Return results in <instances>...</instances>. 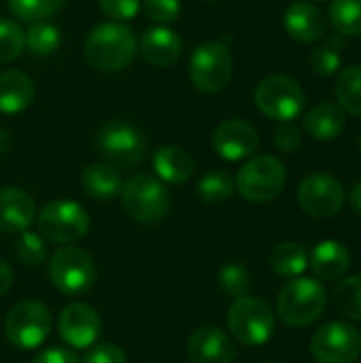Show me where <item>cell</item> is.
Segmentation results:
<instances>
[{
  "instance_id": "1",
  "label": "cell",
  "mask_w": 361,
  "mask_h": 363,
  "mask_svg": "<svg viewBox=\"0 0 361 363\" xmlns=\"http://www.w3.org/2000/svg\"><path fill=\"white\" fill-rule=\"evenodd\" d=\"M138 51V40L130 26L121 21H102L85 38L83 53L91 68L100 72H119L128 68Z\"/></svg>"
},
{
  "instance_id": "2",
  "label": "cell",
  "mask_w": 361,
  "mask_h": 363,
  "mask_svg": "<svg viewBox=\"0 0 361 363\" xmlns=\"http://www.w3.org/2000/svg\"><path fill=\"white\" fill-rule=\"evenodd\" d=\"M121 206L126 215L140 225H155L164 221L172 208L170 191L155 174H134L121 185Z\"/></svg>"
},
{
  "instance_id": "3",
  "label": "cell",
  "mask_w": 361,
  "mask_h": 363,
  "mask_svg": "<svg viewBox=\"0 0 361 363\" xmlns=\"http://www.w3.org/2000/svg\"><path fill=\"white\" fill-rule=\"evenodd\" d=\"M328 306V294L315 279H291L277 298V315L289 328H309Z\"/></svg>"
},
{
  "instance_id": "4",
  "label": "cell",
  "mask_w": 361,
  "mask_h": 363,
  "mask_svg": "<svg viewBox=\"0 0 361 363\" xmlns=\"http://www.w3.org/2000/svg\"><path fill=\"white\" fill-rule=\"evenodd\" d=\"M47 274L51 285L60 294L74 298L87 294L94 287L98 270L87 251L72 245H64L51 255L47 264Z\"/></svg>"
},
{
  "instance_id": "5",
  "label": "cell",
  "mask_w": 361,
  "mask_h": 363,
  "mask_svg": "<svg viewBox=\"0 0 361 363\" xmlns=\"http://www.w3.org/2000/svg\"><path fill=\"white\" fill-rule=\"evenodd\" d=\"M287 181V170L283 162L274 155H255L236 174L234 187L238 194L253 204H266L274 200Z\"/></svg>"
},
{
  "instance_id": "6",
  "label": "cell",
  "mask_w": 361,
  "mask_h": 363,
  "mask_svg": "<svg viewBox=\"0 0 361 363\" xmlns=\"http://www.w3.org/2000/svg\"><path fill=\"white\" fill-rule=\"evenodd\" d=\"M234 70V60L230 49L219 40L200 43L187 62V77L191 85L202 94H217L221 91Z\"/></svg>"
},
{
  "instance_id": "7",
  "label": "cell",
  "mask_w": 361,
  "mask_h": 363,
  "mask_svg": "<svg viewBox=\"0 0 361 363\" xmlns=\"http://www.w3.org/2000/svg\"><path fill=\"white\" fill-rule=\"evenodd\" d=\"M274 311L262 298H238L228 311V330L245 347H260L268 342L274 334Z\"/></svg>"
},
{
  "instance_id": "8",
  "label": "cell",
  "mask_w": 361,
  "mask_h": 363,
  "mask_svg": "<svg viewBox=\"0 0 361 363\" xmlns=\"http://www.w3.org/2000/svg\"><path fill=\"white\" fill-rule=\"evenodd\" d=\"M96 149L102 162L115 168H134L145 160L147 140L138 128L123 119L106 121L96 136Z\"/></svg>"
},
{
  "instance_id": "9",
  "label": "cell",
  "mask_w": 361,
  "mask_h": 363,
  "mask_svg": "<svg viewBox=\"0 0 361 363\" xmlns=\"http://www.w3.org/2000/svg\"><path fill=\"white\" fill-rule=\"evenodd\" d=\"M38 234L53 245H72L89 230L87 211L74 200H55L40 208L36 217Z\"/></svg>"
},
{
  "instance_id": "10",
  "label": "cell",
  "mask_w": 361,
  "mask_h": 363,
  "mask_svg": "<svg viewBox=\"0 0 361 363\" xmlns=\"http://www.w3.org/2000/svg\"><path fill=\"white\" fill-rule=\"evenodd\" d=\"M255 104L270 119L291 121L302 113L306 94L296 79L285 74H268L255 87Z\"/></svg>"
},
{
  "instance_id": "11",
  "label": "cell",
  "mask_w": 361,
  "mask_h": 363,
  "mask_svg": "<svg viewBox=\"0 0 361 363\" xmlns=\"http://www.w3.org/2000/svg\"><path fill=\"white\" fill-rule=\"evenodd\" d=\"M51 325L53 319L49 308L43 302L26 300L9 311L4 321V334L13 347L21 351H32L47 340Z\"/></svg>"
},
{
  "instance_id": "12",
  "label": "cell",
  "mask_w": 361,
  "mask_h": 363,
  "mask_svg": "<svg viewBox=\"0 0 361 363\" xmlns=\"http://www.w3.org/2000/svg\"><path fill=\"white\" fill-rule=\"evenodd\" d=\"M360 353V330L343 321L321 325L311 340V355L317 363H353Z\"/></svg>"
},
{
  "instance_id": "13",
  "label": "cell",
  "mask_w": 361,
  "mask_h": 363,
  "mask_svg": "<svg viewBox=\"0 0 361 363\" xmlns=\"http://www.w3.org/2000/svg\"><path fill=\"white\" fill-rule=\"evenodd\" d=\"M345 187L338 179L328 172L309 174L298 187L300 208L317 219H330L345 206Z\"/></svg>"
},
{
  "instance_id": "14",
  "label": "cell",
  "mask_w": 361,
  "mask_h": 363,
  "mask_svg": "<svg viewBox=\"0 0 361 363\" xmlns=\"http://www.w3.org/2000/svg\"><path fill=\"white\" fill-rule=\"evenodd\" d=\"M100 332L102 319L98 311L85 302H72L60 313L57 334L72 349H89L100 338Z\"/></svg>"
},
{
  "instance_id": "15",
  "label": "cell",
  "mask_w": 361,
  "mask_h": 363,
  "mask_svg": "<svg viewBox=\"0 0 361 363\" xmlns=\"http://www.w3.org/2000/svg\"><path fill=\"white\" fill-rule=\"evenodd\" d=\"M260 134L245 119H226L213 132V149L228 162H240L257 151Z\"/></svg>"
},
{
  "instance_id": "16",
  "label": "cell",
  "mask_w": 361,
  "mask_h": 363,
  "mask_svg": "<svg viewBox=\"0 0 361 363\" xmlns=\"http://www.w3.org/2000/svg\"><path fill=\"white\" fill-rule=\"evenodd\" d=\"M187 357L191 363H232L236 347L223 330L204 325L187 338Z\"/></svg>"
},
{
  "instance_id": "17",
  "label": "cell",
  "mask_w": 361,
  "mask_h": 363,
  "mask_svg": "<svg viewBox=\"0 0 361 363\" xmlns=\"http://www.w3.org/2000/svg\"><path fill=\"white\" fill-rule=\"evenodd\" d=\"M183 51V38L179 32H174L168 26H153L143 32L138 40V53L140 57L157 68H166L174 64L181 57Z\"/></svg>"
},
{
  "instance_id": "18",
  "label": "cell",
  "mask_w": 361,
  "mask_h": 363,
  "mask_svg": "<svg viewBox=\"0 0 361 363\" xmlns=\"http://www.w3.org/2000/svg\"><path fill=\"white\" fill-rule=\"evenodd\" d=\"M36 219V204L32 196L19 187L0 189V232L21 234L30 230Z\"/></svg>"
},
{
  "instance_id": "19",
  "label": "cell",
  "mask_w": 361,
  "mask_h": 363,
  "mask_svg": "<svg viewBox=\"0 0 361 363\" xmlns=\"http://www.w3.org/2000/svg\"><path fill=\"white\" fill-rule=\"evenodd\" d=\"M285 32L298 43H315L326 36V15L313 2H294L283 15Z\"/></svg>"
},
{
  "instance_id": "20",
  "label": "cell",
  "mask_w": 361,
  "mask_h": 363,
  "mask_svg": "<svg viewBox=\"0 0 361 363\" xmlns=\"http://www.w3.org/2000/svg\"><path fill=\"white\" fill-rule=\"evenodd\" d=\"M196 162L191 153L179 145H164L153 153V170L162 183L183 185L191 179Z\"/></svg>"
},
{
  "instance_id": "21",
  "label": "cell",
  "mask_w": 361,
  "mask_h": 363,
  "mask_svg": "<svg viewBox=\"0 0 361 363\" xmlns=\"http://www.w3.org/2000/svg\"><path fill=\"white\" fill-rule=\"evenodd\" d=\"M36 96L34 81L21 70L0 72V113L15 115L26 111Z\"/></svg>"
},
{
  "instance_id": "22",
  "label": "cell",
  "mask_w": 361,
  "mask_h": 363,
  "mask_svg": "<svg viewBox=\"0 0 361 363\" xmlns=\"http://www.w3.org/2000/svg\"><path fill=\"white\" fill-rule=\"evenodd\" d=\"M351 264V255L349 249L338 242V240H323L319 242L311 257H309V266L313 268V272L317 274V279L321 281H338L347 274Z\"/></svg>"
},
{
  "instance_id": "23",
  "label": "cell",
  "mask_w": 361,
  "mask_h": 363,
  "mask_svg": "<svg viewBox=\"0 0 361 363\" xmlns=\"http://www.w3.org/2000/svg\"><path fill=\"white\" fill-rule=\"evenodd\" d=\"M302 125L306 134L313 136L315 140H334L343 134L347 125V117L338 104L321 102L304 115Z\"/></svg>"
},
{
  "instance_id": "24",
  "label": "cell",
  "mask_w": 361,
  "mask_h": 363,
  "mask_svg": "<svg viewBox=\"0 0 361 363\" xmlns=\"http://www.w3.org/2000/svg\"><path fill=\"white\" fill-rule=\"evenodd\" d=\"M121 185H123V179H121L119 168L106 162L89 164L81 172V187L94 200H113L115 196H119Z\"/></svg>"
},
{
  "instance_id": "25",
  "label": "cell",
  "mask_w": 361,
  "mask_h": 363,
  "mask_svg": "<svg viewBox=\"0 0 361 363\" xmlns=\"http://www.w3.org/2000/svg\"><path fill=\"white\" fill-rule=\"evenodd\" d=\"M270 268L285 279H296L309 268V253L300 242H279L270 255Z\"/></svg>"
},
{
  "instance_id": "26",
  "label": "cell",
  "mask_w": 361,
  "mask_h": 363,
  "mask_svg": "<svg viewBox=\"0 0 361 363\" xmlns=\"http://www.w3.org/2000/svg\"><path fill=\"white\" fill-rule=\"evenodd\" d=\"M336 100L343 111L361 117V64L349 66L338 74Z\"/></svg>"
},
{
  "instance_id": "27",
  "label": "cell",
  "mask_w": 361,
  "mask_h": 363,
  "mask_svg": "<svg viewBox=\"0 0 361 363\" xmlns=\"http://www.w3.org/2000/svg\"><path fill=\"white\" fill-rule=\"evenodd\" d=\"M62 45V34H60V28L55 23H49V21H34L28 32H26V47L30 53L38 55V57H45V55H51L60 49Z\"/></svg>"
},
{
  "instance_id": "28",
  "label": "cell",
  "mask_w": 361,
  "mask_h": 363,
  "mask_svg": "<svg viewBox=\"0 0 361 363\" xmlns=\"http://www.w3.org/2000/svg\"><path fill=\"white\" fill-rule=\"evenodd\" d=\"M328 15L336 32L345 36H361V0H334Z\"/></svg>"
},
{
  "instance_id": "29",
  "label": "cell",
  "mask_w": 361,
  "mask_h": 363,
  "mask_svg": "<svg viewBox=\"0 0 361 363\" xmlns=\"http://www.w3.org/2000/svg\"><path fill=\"white\" fill-rule=\"evenodd\" d=\"M234 179L223 172V170H213L206 172L200 181H198V196L202 202L206 204H221L228 202L234 194Z\"/></svg>"
},
{
  "instance_id": "30",
  "label": "cell",
  "mask_w": 361,
  "mask_h": 363,
  "mask_svg": "<svg viewBox=\"0 0 361 363\" xmlns=\"http://www.w3.org/2000/svg\"><path fill=\"white\" fill-rule=\"evenodd\" d=\"M334 306L343 317L361 321V274L349 277L336 285Z\"/></svg>"
},
{
  "instance_id": "31",
  "label": "cell",
  "mask_w": 361,
  "mask_h": 363,
  "mask_svg": "<svg viewBox=\"0 0 361 363\" xmlns=\"http://www.w3.org/2000/svg\"><path fill=\"white\" fill-rule=\"evenodd\" d=\"M9 11L21 21H43L66 4V0H6Z\"/></svg>"
},
{
  "instance_id": "32",
  "label": "cell",
  "mask_w": 361,
  "mask_h": 363,
  "mask_svg": "<svg viewBox=\"0 0 361 363\" xmlns=\"http://www.w3.org/2000/svg\"><path fill=\"white\" fill-rule=\"evenodd\" d=\"M219 289L228 298H234V300L249 296V289H251V274H249V270L243 264H238V262L226 264L219 270Z\"/></svg>"
},
{
  "instance_id": "33",
  "label": "cell",
  "mask_w": 361,
  "mask_h": 363,
  "mask_svg": "<svg viewBox=\"0 0 361 363\" xmlns=\"http://www.w3.org/2000/svg\"><path fill=\"white\" fill-rule=\"evenodd\" d=\"M26 49V32L13 19L0 17V64L17 60Z\"/></svg>"
},
{
  "instance_id": "34",
  "label": "cell",
  "mask_w": 361,
  "mask_h": 363,
  "mask_svg": "<svg viewBox=\"0 0 361 363\" xmlns=\"http://www.w3.org/2000/svg\"><path fill=\"white\" fill-rule=\"evenodd\" d=\"M15 255L17 259L28 266V268H34V266H40L45 259H47V245H45V238L36 232H21L17 242H15Z\"/></svg>"
},
{
  "instance_id": "35",
  "label": "cell",
  "mask_w": 361,
  "mask_h": 363,
  "mask_svg": "<svg viewBox=\"0 0 361 363\" xmlns=\"http://www.w3.org/2000/svg\"><path fill=\"white\" fill-rule=\"evenodd\" d=\"M143 9L155 26H170L181 15V0H145Z\"/></svg>"
},
{
  "instance_id": "36",
  "label": "cell",
  "mask_w": 361,
  "mask_h": 363,
  "mask_svg": "<svg viewBox=\"0 0 361 363\" xmlns=\"http://www.w3.org/2000/svg\"><path fill=\"white\" fill-rule=\"evenodd\" d=\"M340 66H343V57L332 47H317L311 53V68L319 77H332L334 72L340 70Z\"/></svg>"
},
{
  "instance_id": "37",
  "label": "cell",
  "mask_w": 361,
  "mask_h": 363,
  "mask_svg": "<svg viewBox=\"0 0 361 363\" xmlns=\"http://www.w3.org/2000/svg\"><path fill=\"white\" fill-rule=\"evenodd\" d=\"M143 0H98V9L113 21H130L138 15Z\"/></svg>"
},
{
  "instance_id": "38",
  "label": "cell",
  "mask_w": 361,
  "mask_h": 363,
  "mask_svg": "<svg viewBox=\"0 0 361 363\" xmlns=\"http://www.w3.org/2000/svg\"><path fill=\"white\" fill-rule=\"evenodd\" d=\"M274 145L281 153H296L302 147V132L291 121H281L274 132Z\"/></svg>"
},
{
  "instance_id": "39",
  "label": "cell",
  "mask_w": 361,
  "mask_h": 363,
  "mask_svg": "<svg viewBox=\"0 0 361 363\" xmlns=\"http://www.w3.org/2000/svg\"><path fill=\"white\" fill-rule=\"evenodd\" d=\"M81 363H126V353L113 342L91 345Z\"/></svg>"
},
{
  "instance_id": "40",
  "label": "cell",
  "mask_w": 361,
  "mask_h": 363,
  "mask_svg": "<svg viewBox=\"0 0 361 363\" xmlns=\"http://www.w3.org/2000/svg\"><path fill=\"white\" fill-rule=\"evenodd\" d=\"M30 363H81L79 357L64 349V347H51V349H43L40 353H36V357Z\"/></svg>"
},
{
  "instance_id": "41",
  "label": "cell",
  "mask_w": 361,
  "mask_h": 363,
  "mask_svg": "<svg viewBox=\"0 0 361 363\" xmlns=\"http://www.w3.org/2000/svg\"><path fill=\"white\" fill-rule=\"evenodd\" d=\"M13 285V270L6 262L0 259V296H4Z\"/></svg>"
},
{
  "instance_id": "42",
  "label": "cell",
  "mask_w": 361,
  "mask_h": 363,
  "mask_svg": "<svg viewBox=\"0 0 361 363\" xmlns=\"http://www.w3.org/2000/svg\"><path fill=\"white\" fill-rule=\"evenodd\" d=\"M349 204H351V208H353L355 213H360L361 215V181L360 183H355V185L351 187V194H349Z\"/></svg>"
},
{
  "instance_id": "43",
  "label": "cell",
  "mask_w": 361,
  "mask_h": 363,
  "mask_svg": "<svg viewBox=\"0 0 361 363\" xmlns=\"http://www.w3.org/2000/svg\"><path fill=\"white\" fill-rule=\"evenodd\" d=\"M9 145H11V136H9L6 130L0 128V155H4L9 151Z\"/></svg>"
},
{
  "instance_id": "44",
  "label": "cell",
  "mask_w": 361,
  "mask_h": 363,
  "mask_svg": "<svg viewBox=\"0 0 361 363\" xmlns=\"http://www.w3.org/2000/svg\"><path fill=\"white\" fill-rule=\"evenodd\" d=\"M360 153H361V136H360Z\"/></svg>"
},
{
  "instance_id": "45",
  "label": "cell",
  "mask_w": 361,
  "mask_h": 363,
  "mask_svg": "<svg viewBox=\"0 0 361 363\" xmlns=\"http://www.w3.org/2000/svg\"><path fill=\"white\" fill-rule=\"evenodd\" d=\"M209 2H219V0H209Z\"/></svg>"
},
{
  "instance_id": "46",
  "label": "cell",
  "mask_w": 361,
  "mask_h": 363,
  "mask_svg": "<svg viewBox=\"0 0 361 363\" xmlns=\"http://www.w3.org/2000/svg\"><path fill=\"white\" fill-rule=\"evenodd\" d=\"M317 2H321V0H317Z\"/></svg>"
},
{
  "instance_id": "47",
  "label": "cell",
  "mask_w": 361,
  "mask_h": 363,
  "mask_svg": "<svg viewBox=\"0 0 361 363\" xmlns=\"http://www.w3.org/2000/svg\"><path fill=\"white\" fill-rule=\"evenodd\" d=\"M266 363H270V362H266Z\"/></svg>"
}]
</instances>
